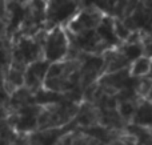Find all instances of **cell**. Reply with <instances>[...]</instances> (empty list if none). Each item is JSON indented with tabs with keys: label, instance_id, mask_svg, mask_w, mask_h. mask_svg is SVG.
I'll use <instances>...</instances> for the list:
<instances>
[{
	"label": "cell",
	"instance_id": "11",
	"mask_svg": "<svg viewBox=\"0 0 152 145\" xmlns=\"http://www.w3.org/2000/svg\"><path fill=\"white\" fill-rule=\"evenodd\" d=\"M12 63V40L7 36L0 39V79L4 80Z\"/></svg>",
	"mask_w": 152,
	"mask_h": 145
},
{
	"label": "cell",
	"instance_id": "18",
	"mask_svg": "<svg viewBox=\"0 0 152 145\" xmlns=\"http://www.w3.org/2000/svg\"><path fill=\"white\" fill-rule=\"evenodd\" d=\"M72 137H74V132L66 135L64 137H61V140L59 141L56 145H72Z\"/></svg>",
	"mask_w": 152,
	"mask_h": 145
},
{
	"label": "cell",
	"instance_id": "21",
	"mask_svg": "<svg viewBox=\"0 0 152 145\" xmlns=\"http://www.w3.org/2000/svg\"><path fill=\"white\" fill-rule=\"evenodd\" d=\"M148 77L152 79V59H151V67H150V73H148Z\"/></svg>",
	"mask_w": 152,
	"mask_h": 145
},
{
	"label": "cell",
	"instance_id": "8",
	"mask_svg": "<svg viewBox=\"0 0 152 145\" xmlns=\"http://www.w3.org/2000/svg\"><path fill=\"white\" fill-rule=\"evenodd\" d=\"M48 68H50V63L45 61L44 59L37 60L35 63L29 64L24 71V84L23 87L27 91L34 95L37 91H40L44 85V80L47 76Z\"/></svg>",
	"mask_w": 152,
	"mask_h": 145
},
{
	"label": "cell",
	"instance_id": "2",
	"mask_svg": "<svg viewBox=\"0 0 152 145\" xmlns=\"http://www.w3.org/2000/svg\"><path fill=\"white\" fill-rule=\"evenodd\" d=\"M79 103L71 101L63 96L60 101L42 107L37 119V129H52V128H63L71 124L79 111Z\"/></svg>",
	"mask_w": 152,
	"mask_h": 145
},
{
	"label": "cell",
	"instance_id": "3",
	"mask_svg": "<svg viewBox=\"0 0 152 145\" xmlns=\"http://www.w3.org/2000/svg\"><path fill=\"white\" fill-rule=\"evenodd\" d=\"M45 31L36 36H20L12 39V63L11 65L26 69L29 64L43 59V37Z\"/></svg>",
	"mask_w": 152,
	"mask_h": 145
},
{
	"label": "cell",
	"instance_id": "12",
	"mask_svg": "<svg viewBox=\"0 0 152 145\" xmlns=\"http://www.w3.org/2000/svg\"><path fill=\"white\" fill-rule=\"evenodd\" d=\"M18 133L13 130L8 121L7 109H0V145H12L18 138Z\"/></svg>",
	"mask_w": 152,
	"mask_h": 145
},
{
	"label": "cell",
	"instance_id": "19",
	"mask_svg": "<svg viewBox=\"0 0 152 145\" xmlns=\"http://www.w3.org/2000/svg\"><path fill=\"white\" fill-rule=\"evenodd\" d=\"M3 36H5V23L3 20H0V39Z\"/></svg>",
	"mask_w": 152,
	"mask_h": 145
},
{
	"label": "cell",
	"instance_id": "5",
	"mask_svg": "<svg viewBox=\"0 0 152 145\" xmlns=\"http://www.w3.org/2000/svg\"><path fill=\"white\" fill-rule=\"evenodd\" d=\"M8 121L18 135L28 136L37 129V119L42 107L36 104H26L20 107L7 108Z\"/></svg>",
	"mask_w": 152,
	"mask_h": 145
},
{
	"label": "cell",
	"instance_id": "7",
	"mask_svg": "<svg viewBox=\"0 0 152 145\" xmlns=\"http://www.w3.org/2000/svg\"><path fill=\"white\" fill-rule=\"evenodd\" d=\"M103 16H104V13L95 4L84 3L83 5V3H81L79 12L72 17V20L67 24L64 29L69 35H79L87 31H92V29H96V27L102 21Z\"/></svg>",
	"mask_w": 152,
	"mask_h": 145
},
{
	"label": "cell",
	"instance_id": "6",
	"mask_svg": "<svg viewBox=\"0 0 152 145\" xmlns=\"http://www.w3.org/2000/svg\"><path fill=\"white\" fill-rule=\"evenodd\" d=\"M81 3L77 1H45L44 29L61 27L66 28L67 24L79 12Z\"/></svg>",
	"mask_w": 152,
	"mask_h": 145
},
{
	"label": "cell",
	"instance_id": "13",
	"mask_svg": "<svg viewBox=\"0 0 152 145\" xmlns=\"http://www.w3.org/2000/svg\"><path fill=\"white\" fill-rule=\"evenodd\" d=\"M150 67H151V59L142 56V57L136 59L131 63L128 68L129 76L134 77V79H143V77H147L150 73Z\"/></svg>",
	"mask_w": 152,
	"mask_h": 145
},
{
	"label": "cell",
	"instance_id": "16",
	"mask_svg": "<svg viewBox=\"0 0 152 145\" xmlns=\"http://www.w3.org/2000/svg\"><path fill=\"white\" fill-rule=\"evenodd\" d=\"M143 56L148 59H152V40L148 37H143Z\"/></svg>",
	"mask_w": 152,
	"mask_h": 145
},
{
	"label": "cell",
	"instance_id": "9",
	"mask_svg": "<svg viewBox=\"0 0 152 145\" xmlns=\"http://www.w3.org/2000/svg\"><path fill=\"white\" fill-rule=\"evenodd\" d=\"M76 127L74 123L63 128H52V129L35 130L27 136L28 145H56L66 135L75 132Z\"/></svg>",
	"mask_w": 152,
	"mask_h": 145
},
{
	"label": "cell",
	"instance_id": "4",
	"mask_svg": "<svg viewBox=\"0 0 152 145\" xmlns=\"http://www.w3.org/2000/svg\"><path fill=\"white\" fill-rule=\"evenodd\" d=\"M69 52V40L61 27L45 31L43 37V59L50 64L59 63L67 59Z\"/></svg>",
	"mask_w": 152,
	"mask_h": 145
},
{
	"label": "cell",
	"instance_id": "20",
	"mask_svg": "<svg viewBox=\"0 0 152 145\" xmlns=\"http://www.w3.org/2000/svg\"><path fill=\"white\" fill-rule=\"evenodd\" d=\"M108 145H127V144H124L123 141H121V140H119V138H118V140H113L112 143H111V144H108Z\"/></svg>",
	"mask_w": 152,
	"mask_h": 145
},
{
	"label": "cell",
	"instance_id": "17",
	"mask_svg": "<svg viewBox=\"0 0 152 145\" xmlns=\"http://www.w3.org/2000/svg\"><path fill=\"white\" fill-rule=\"evenodd\" d=\"M0 20L7 23V1H0Z\"/></svg>",
	"mask_w": 152,
	"mask_h": 145
},
{
	"label": "cell",
	"instance_id": "1",
	"mask_svg": "<svg viewBox=\"0 0 152 145\" xmlns=\"http://www.w3.org/2000/svg\"><path fill=\"white\" fill-rule=\"evenodd\" d=\"M80 76V60L66 59L59 63L50 64L43 88L59 95H67L71 92H81L79 88ZM83 93V92H81Z\"/></svg>",
	"mask_w": 152,
	"mask_h": 145
},
{
	"label": "cell",
	"instance_id": "10",
	"mask_svg": "<svg viewBox=\"0 0 152 145\" xmlns=\"http://www.w3.org/2000/svg\"><path fill=\"white\" fill-rule=\"evenodd\" d=\"M131 124L145 129H152V103L147 99H140L137 101Z\"/></svg>",
	"mask_w": 152,
	"mask_h": 145
},
{
	"label": "cell",
	"instance_id": "15",
	"mask_svg": "<svg viewBox=\"0 0 152 145\" xmlns=\"http://www.w3.org/2000/svg\"><path fill=\"white\" fill-rule=\"evenodd\" d=\"M8 100H10V95H8L7 91H5L3 80L0 79V109H1V108H5V107H7Z\"/></svg>",
	"mask_w": 152,
	"mask_h": 145
},
{
	"label": "cell",
	"instance_id": "14",
	"mask_svg": "<svg viewBox=\"0 0 152 145\" xmlns=\"http://www.w3.org/2000/svg\"><path fill=\"white\" fill-rule=\"evenodd\" d=\"M119 49L121 51L126 59L132 63L134 60L142 57L143 56V43L136 41V43H121V45L119 47Z\"/></svg>",
	"mask_w": 152,
	"mask_h": 145
}]
</instances>
